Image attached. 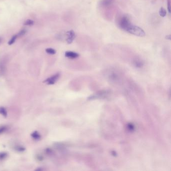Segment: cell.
I'll use <instances>...</instances> for the list:
<instances>
[{
	"mask_svg": "<svg viewBox=\"0 0 171 171\" xmlns=\"http://www.w3.org/2000/svg\"><path fill=\"white\" fill-rule=\"evenodd\" d=\"M0 115H2V116L6 117H7V111L6 109V108L3 106H0Z\"/></svg>",
	"mask_w": 171,
	"mask_h": 171,
	"instance_id": "obj_11",
	"label": "cell"
},
{
	"mask_svg": "<svg viewBox=\"0 0 171 171\" xmlns=\"http://www.w3.org/2000/svg\"><path fill=\"white\" fill-rule=\"evenodd\" d=\"M34 21L33 20H30V19H28V20H26V22L24 23V25L26 26H32L34 24Z\"/></svg>",
	"mask_w": 171,
	"mask_h": 171,
	"instance_id": "obj_17",
	"label": "cell"
},
{
	"mask_svg": "<svg viewBox=\"0 0 171 171\" xmlns=\"http://www.w3.org/2000/svg\"><path fill=\"white\" fill-rule=\"evenodd\" d=\"M114 0H102L101 1V5L104 7H108L113 4Z\"/></svg>",
	"mask_w": 171,
	"mask_h": 171,
	"instance_id": "obj_7",
	"label": "cell"
},
{
	"mask_svg": "<svg viewBox=\"0 0 171 171\" xmlns=\"http://www.w3.org/2000/svg\"><path fill=\"white\" fill-rule=\"evenodd\" d=\"M8 156V154L6 152L0 153V160H4Z\"/></svg>",
	"mask_w": 171,
	"mask_h": 171,
	"instance_id": "obj_14",
	"label": "cell"
},
{
	"mask_svg": "<svg viewBox=\"0 0 171 171\" xmlns=\"http://www.w3.org/2000/svg\"><path fill=\"white\" fill-rule=\"evenodd\" d=\"M32 138L35 140H40L41 138V136L38 131H34L31 134Z\"/></svg>",
	"mask_w": 171,
	"mask_h": 171,
	"instance_id": "obj_6",
	"label": "cell"
},
{
	"mask_svg": "<svg viewBox=\"0 0 171 171\" xmlns=\"http://www.w3.org/2000/svg\"><path fill=\"white\" fill-rule=\"evenodd\" d=\"M15 151L18 152H24L26 150L25 147L21 145H17L14 147Z\"/></svg>",
	"mask_w": 171,
	"mask_h": 171,
	"instance_id": "obj_9",
	"label": "cell"
},
{
	"mask_svg": "<svg viewBox=\"0 0 171 171\" xmlns=\"http://www.w3.org/2000/svg\"><path fill=\"white\" fill-rule=\"evenodd\" d=\"M17 35H14L13 36L12 38L11 39V40H10L9 42H8V44L9 45H11L15 42V41L16 40L17 38Z\"/></svg>",
	"mask_w": 171,
	"mask_h": 171,
	"instance_id": "obj_16",
	"label": "cell"
},
{
	"mask_svg": "<svg viewBox=\"0 0 171 171\" xmlns=\"http://www.w3.org/2000/svg\"><path fill=\"white\" fill-rule=\"evenodd\" d=\"M46 52L47 53H48V54H49L51 55L55 54L56 53V52L54 49H52V48H50L46 49Z\"/></svg>",
	"mask_w": 171,
	"mask_h": 171,
	"instance_id": "obj_15",
	"label": "cell"
},
{
	"mask_svg": "<svg viewBox=\"0 0 171 171\" xmlns=\"http://www.w3.org/2000/svg\"><path fill=\"white\" fill-rule=\"evenodd\" d=\"M166 38L167 39H168V40H170V39H171V35H169L166 36Z\"/></svg>",
	"mask_w": 171,
	"mask_h": 171,
	"instance_id": "obj_22",
	"label": "cell"
},
{
	"mask_svg": "<svg viewBox=\"0 0 171 171\" xmlns=\"http://www.w3.org/2000/svg\"><path fill=\"white\" fill-rule=\"evenodd\" d=\"M0 41H1V40H0Z\"/></svg>",
	"mask_w": 171,
	"mask_h": 171,
	"instance_id": "obj_23",
	"label": "cell"
},
{
	"mask_svg": "<svg viewBox=\"0 0 171 171\" xmlns=\"http://www.w3.org/2000/svg\"><path fill=\"white\" fill-rule=\"evenodd\" d=\"M45 152L48 155H51L53 154V151L50 148H46L45 149Z\"/></svg>",
	"mask_w": 171,
	"mask_h": 171,
	"instance_id": "obj_20",
	"label": "cell"
},
{
	"mask_svg": "<svg viewBox=\"0 0 171 171\" xmlns=\"http://www.w3.org/2000/svg\"><path fill=\"white\" fill-rule=\"evenodd\" d=\"M26 33L25 30H22L21 31H20V32L18 33V34L17 35V36L21 37L23 36Z\"/></svg>",
	"mask_w": 171,
	"mask_h": 171,
	"instance_id": "obj_21",
	"label": "cell"
},
{
	"mask_svg": "<svg viewBox=\"0 0 171 171\" xmlns=\"http://www.w3.org/2000/svg\"><path fill=\"white\" fill-rule=\"evenodd\" d=\"M127 128L130 131H133L135 130V127L133 124L130 123L127 124Z\"/></svg>",
	"mask_w": 171,
	"mask_h": 171,
	"instance_id": "obj_18",
	"label": "cell"
},
{
	"mask_svg": "<svg viewBox=\"0 0 171 171\" xmlns=\"http://www.w3.org/2000/svg\"><path fill=\"white\" fill-rule=\"evenodd\" d=\"M8 129V127L6 125H1L0 126V135L5 133Z\"/></svg>",
	"mask_w": 171,
	"mask_h": 171,
	"instance_id": "obj_12",
	"label": "cell"
},
{
	"mask_svg": "<svg viewBox=\"0 0 171 171\" xmlns=\"http://www.w3.org/2000/svg\"><path fill=\"white\" fill-rule=\"evenodd\" d=\"M36 158L37 161L39 162H41L42 161L44 160V157L41 155H37L36 156Z\"/></svg>",
	"mask_w": 171,
	"mask_h": 171,
	"instance_id": "obj_19",
	"label": "cell"
},
{
	"mask_svg": "<svg viewBox=\"0 0 171 171\" xmlns=\"http://www.w3.org/2000/svg\"><path fill=\"white\" fill-rule=\"evenodd\" d=\"M65 56L69 58L75 59L78 57L79 55L78 53L72 51H66L65 53Z\"/></svg>",
	"mask_w": 171,
	"mask_h": 171,
	"instance_id": "obj_5",
	"label": "cell"
},
{
	"mask_svg": "<svg viewBox=\"0 0 171 171\" xmlns=\"http://www.w3.org/2000/svg\"><path fill=\"white\" fill-rule=\"evenodd\" d=\"M59 77H60V73H56L53 76L46 79L44 81V82L45 83L48 84V85H52L57 81V80H58V79L59 78Z\"/></svg>",
	"mask_w": 171,
	"mask_h": 171,
	"instance_id": "obj_3",
	"label": "cell"
},
{
	"mask_svg": "<svg viewBox=\"0 0 171 171\" xmlns=\"http://www.w3.org/2000/svg\"><path fill=\"white\" fill-rule=\"evenodd\" d=\"M66 35H67L66 41L67 42L68 44H71L76 37L75 33L73 30H70L66 33Z\"/></svg>",
	"mask_w": 171,
	"mask_h": 171,
	"instance_id": "obj_4",
	"label": "cell"
},
{
	"mask_svg": "<svg viewBox=\"0 0 171 171\" xmlns=\"http://www.w3.org/2000/svg\"><path fill=\"white\" fill-rule=\"evenodd\" d=\"M134 65L137 67H142V66L144 65V63L142 61V60H140V59H136L134 61Z\"/></svg>",
	"mask_w": 171,
	"mask_h": 171,
	"instance_id": "obj_10",
	"label": "cell"
},
{
	"mask_svg": "<svg viewBox=\"0 0 171 171\" xmlns=\"http://www.w3.org/2000/svg\"><path fill=\"white\" fill-rule=\"evenodd\" d=\"M159 14L160 15L161 17H164L167 15V11L166 10L164 9V8L162 7L161 8L159 11Z\"/></svg>",
	"mask_w": 171,
	"mask_h": 171,
	"instance_id": "obj_13",
	"label": "cell"
},
{
	"mask_svg": "<svg viewBox=\"0 0 171 171\" xmlns=\"http://www.w3.org/2000/svg\"><path fill=\"white\" fill-rule=\"evenodd\" d=\"M131 24L129 17L127 16V15H124L120 19L118 25L122 29L126 31Z\"/></svg>",
	"mask_w": 171,
	"mask_h": 171,
	"instance_id": "obj_2",
	"label": "cell"
},
{
	"mask_svg": "<svg viewBox=\"0 0 171 171\" xmlns=\"http://www.w3.org/2000/svg\"><path fill=\"white\" fill-rule=\"evenodd\" d=\"M6 66L4 62L0 60V76L4 74L5 72Z\"/></svg>",
	"mask_w": 171,
	"mask_h": 171,
	"instance_id": "obj_8",
	"label": "cell"
},
{
	"mask_svg": "<svg viewBox=\"0 0 171 171\" xmlns=\"http://www.w3.org/2000/svg\"><path fill=\"white\" fill-rule=\"evenodd\" d=\"M126 32L138 37H144L146 35L145 32L142 28L131 24L126 30Z\"/></svg>",
	"mask_w": 171,
	"mask_h": 171,
	"instance_id": "obj_1",
	"label": "cell"
}]
</instances>
